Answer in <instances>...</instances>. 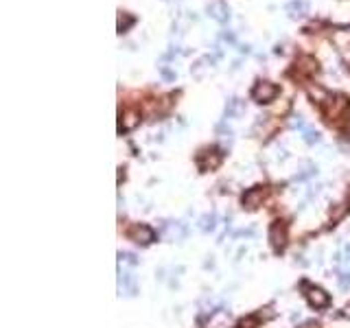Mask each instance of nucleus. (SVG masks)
<instances>
[{
	"label": "nucleus",
	"mask_w": 350,
	"mask_h": 328,
	"mask_svg": "<svg viewBox=\"0 0 350 328\" xmlns=\"http://www.w3.org/2000/svg\"><path fill=\"white\" fill-rule=\"evenodd\" d=\"M276 96H278V85L271 83V81H259L252 87V98L256 103H269Z\"/></svg>",
	"instance_id": "1"
},
{
	"label": "nucleus",
	"mask_w": 350,
	"mask_h": 328,
	"mask_svg": "<svg viewBox=\"0 0 350 328\" xmlns=\"http://www.w3.org/2000/svg\"><path fill=\"white\" fill-rule=\"evenodd\" d=\"M221 153L217 149H204L197 156V166L201 168V171H210V168H217L219 164H221Z\"/></svg>",
	"instance_id": "2"
},
{
	"label": "nucleus",
	"mask_w": 350,
	"mask_h": 328,
	"mask_svg": "<svg viewBox=\"0 0 350 328\" xmlns=\"http://www.w3.org/2000/svg\"><path fill=\"white\" fill-rule=\"evenodd\" d=\"M269 241H271V247L276 251H280L284 247V243H287V228H284V223L276 221L269 228Z\"/></svg>",
	"instance_id": "3"
},
{
	"label": "nucleus",
	"mask_w": 350,
	"mask_h": 328,
	"mask_svg": "<svg viewBox=\"0 0 350 328\" xmlns=\"http://www.w3.org/2000/svg\"><path fill=\"white\" fill-rule=\"evenodd\" d=\"M306 300H309V304L315 306V309H322V306H326L328 302H331L328 293L322 291V289H317V287H309V289H306Z\"/></svg>",
	"instance_id": "4"
},
{
	"label": "nucleus",
	"mask_w": 350,
	"mask_h": 328,
	"mask_svg": "<svg viewBox=\"0 0 350 328\" xmlns=\"http://www.w3.org/2000/svg\"><path fill=\"white\" fill-rule=\"evenodd\" d=\"M208 15H210V18H215L217 22H228L230 20V9H228L226 2L215 0V2L208 4Z\"/></svg>",
	"instance_id": "5"
},
{
	"label": "nucleus",
	"mask_w": 350,
	"mask_h": 328,
	"mask_svg": "<svg viewBox=\"0 0 350 328\" xmlns=\"http://www.w3.org/2000/svg\"><path fill=\"white\" fill-rule=\"evenodd\" d=\"M129 237L136 241V243H140V245H149L153 239H156V232L149 228V226H136L134 230L129 232Z\"/></svg>",
	"instance_id": "6"
},
{
	"label": "nucleus",
	"mask_w": 350,
	"mask_h": 328,
	"mask_svg": "<svg viewBox=\"0 0 350 328\" xmlns=\"http://www.w3.org/2000/svg\"><path fill=\"white\" fill-rule=\"evenodd\" d=\"M262 197H265V190H262L261 186H256V188H250L248 193L243 195V204L248 206V208H259L261 201H262Z\"/></svg>",
	"instance_id": "7"
},
{
	"label": "nucleus",
	"mask_w": 350,
	"mask_h": 328,
	"mask_svg": "<svg viewBox=\"0 0 350 328\" xmlns=\"http://www.w3.org/2000/svg\"><path fill=\"white\" fill-rule=\"evenodd\" d=\"M287 13L291 15V18H302V15L309 13V2H306V0H291V2L287 4Z\"/></svg>",
	"instance_id": "8"
},
{
	"label": "nucleus",
	"mask_w": 350,
	"mask_h": 328,
	"mask_svg": "<svg viewBox=\"0 0 350 328\" xmlns=\"http://www.w3.org/2000/svg\"><path fill=\"white\" fill-rule=\"evenodd\" d=\"M295 68L302 75H313V73H317V62L313 57H309V55H304V57H300L298 62H295Z\"/></svg>",
	"instance_id": "9"
},
{
	"label": "nucleus",
	"mask_w": 350,
	"mask_h": 328,
	"mask_svg": "<svg viewBox=\"0 0 350 328\" xmlns=\"http://www.w3.org/2000/svg\"><path fill=\"white\" fill-rule=\"evenodd\" d=\"M138 123H140V114L138 112H125L123 116H120V131L134 129Z\"/></svg>",
	"instance_id": "10"
},
{
	"label": "nucleus",
	"mask_w": 350,
	"mask_h": 328,
	"mask_svg": "<svg viewBox=\"0 0 350 328\" xmlns=\"http://www.w3.org/2000/svg\"><path fill=\"white\" fill-rule=\"evenodd\" d=\"M131 24H134V18H131V15H127V13H120L118 15V33H125Z\"/></svg>",
	"instance_id": "11"
},
{
	"label": "nucleus",
	"mask_w": 350,
	"mask_h": 328,
	"mask_svg": "<svg viewBox=\"0 0 350 328\" xmlns=\"http://www.w3.org/2000/svg\"><path fill=\"white\" fill-rule=\"evenodd\" d=\"M241 109V101L239 98H232V101H228V107H226V116H234Z\"/></svg>",
	"instance_id": "12"
},
{
	"label": "nucleus",
	"mask_w": 350,
	"mask_h": 328,
	"mask_svg": "<svg viewBox=\"0 0 350 328\" xmlns=\"http://www.w3.org/2000/svg\"><path fill=\"white\" fill-rule=\"evenodd\" d=\"M304 140L309 142V145H313V142H320V134H317V131L306 129V131H304Z\"/></svg>",
	"instance_id": "13"
},
{
	"label": "nucleus",
	"mask_w": 350,
	"mask_h": 328,
	"mask_svg": "<svg viewBox=\"0 0 350 328\" xmlns=\"http://www.w3.org/2000/svg\"><path fill=\"white\" fill-rule=\"evenodd\" d=\"M212 228H215V215L201 219V230H212Z\"/></svg>",
	"instance_id": "14"
},
{
	"label": "nucleus",
	"mask_w": 350,
	"mask_h": 328,
	"mask_svg": "<svg viewBox=\"0 0 350 328\" xmlns=\"http://www.w3.org/2000/svg\"><path fill=\"white\" fill-rule=\"evenodd\" d=\"M339 284H342V287H348V284H350V276H344V278H339Z\"/></svg>",
	"instance_id": "15"
}]
</instances>
